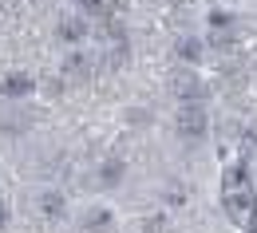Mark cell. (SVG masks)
<instances>
[{
  "instance_id": "obj_1",
  "label": "cell",
  "mask_w": 257,
  "mask_h": 233,
  "mask_svg": "<svg viewBox=\"0 0 257 233\" xmlns=\"http://www.w3.org/2000/svg\"><path fill=\"white\" fill-rule=\"evenodd\" d=\"M79 233H115V209L103 201H87L79 209Z\"/></svg>"
},
{
  "instance_id": "obj_2",
  "label": "cell",
  "mask_w": 257,
  "mask_h": 233,
  "mask_svg": "<svg viewBox=\"0 0 257 233\" xmlns=\"http://www.w3.org/2000/svg\"><path fill=\"white\" fill-rule=\"evenodd\" d=\"M36 213L44 217V221H64L67 217V198H64V190H56V186H44V190H36Z\"/></svg>"
},
{
  "instance_id": "obj_3",
  "label": "cell",
  "mask_w": 257,
  "mask_h": 233,
  "mask_svg": "<svg viewBox=\"0 0 257 233\" xmlns=\"http://www.w3.org/2000/svg\"><path fill=\"white\" fill-rule=\"evenodd\" d=\"M170 91H174L182 103H198L202 95H206V87H202V79H198L194 67H178V71H170Z\"/></svg>"
},
{
  "instance_id": "obj_4",
  "label": "cell",
  "mask_w": 257,
  "mask_h": 233,
  "mask_svg": "<svg viewBox=\"0 0 257 233\" xmlns=\"http://www.w3.org/2000/svg\"><path fill=\"white\" fill-rule=\"evenodd\" d=\"M174 123H178V134H182L186 142H194V138H202V134H206V111H202L198 103H186V107L178 111V119H174Z\"/></svg>"
},
{
  "instance_id": "obj_5",
  "label": "cell",
  "mask_w": 257,
  "mask_h": 233,
  "mask_svg": "<svg viewBox=\"0 0 257 233\" xmlns=\"http://www.w3.org/2000/svg\"><path fill=\"white\" fill-rule=\"evenodd\" d=\"M253 205H257V198L245 190V186H233V190H225V209H229V217L233 221H249L253 217Z\"/></svg>"
},
{
  "instance_id": "obj_6",
  "label": "cell",
  "mask_w": 257,
  "mask_h": 233,
  "mask_svg": "<svg viewBox=\"0 0 257 233\" xmlns=\"http://www.w3.org/2000/svg\"><path fill=\"white\" fill-rule=\"evenodd\" d=\"M123 178H127V162H123V158H103L95 166V182L103 190H119Z\"/></svg>"
},
{
  "instance_id": "obj_7",
  "label": "cell",
  "mask_w": 257,
  "mask_h": 233,
  "mask_svg": "<svg viewBox=\"0 0 257 233\" xmlns=\"http://www.w3.org/2000/svg\"><path fill=\"white\" fill-rule=\"evenodd\" d=\"M32 91H36V79L24 75V71H12V75L0 79V95H4V99H28Z\"/></svg>"
},
{
  "instance_id": "obj_8",
  "label": "cell",
  "mask_w": 257,
  "mask_h": 233,
  "mask_svg": "<svg viewBox=\"0 0 257 233\" xmlns=\"http://www.w3.org/2000/svg\"><path fill=\"white\" fill-rule=\"evenodd\" d=\"M91 60L83 56V52H75V56H67L64 60V79H71V83H83V79H91Z\"/></svg>"
},
{
  "instance_id": "obj_9",
  "label": "cell",
  "mask_w": 257,
  "mask_h": 233,
  "mask_svg": "<svg viewBox=\"0 0 257 233\" xmlns=\"http://www.w3.org/2000/svg\"><path fill=\"white\" fill-rule=\"evenodd\" d=\"M83 36H87V20L83 16H64L60 20V40L64 44H83Z\"/></svg>"
},
{
  "instance_id": "obj_10",
  "label": "cell",
  "mask_w": 257,
  "mask_h": 233,
  "mask_svg": "<svg viewBox=\"0 0 257 233\" xmlns=\"http://www.w3.org/2000/svg\"><path fill=\"white\" fill-rule=\"evenodd\" d=\"M178 56H182V64H198V60H202V44H198L194 36L178 40Z\"/></svg>"
},
{
  "instance_id": "obj_11",
  "label": "cell",
  "mask_w": 257,
  "mask_h": 233,
  "mask_svg": "<svg viewBox=\"0 0 257 233\" xmlns=\"http://www.w3.org/2000/svg\"><path fill=\"white\" fill-rule=\"evenodd\" d=\"M79 12L95 16V12H103V0H79Z\"/></svg>"
},
{
  "instance_id": "obj_12",
  "label": "cell",
  "mask_w": 257,
  "mask_h": 233,
  "mask_svg": "<svg viewBox=\"0 0 257 233\" xmlns=\"http://www.w3.org/2000/svg\"><path fill=\"white\" fill-rule=\"evenodd\" d=\"M8 217H12V209H8V201H0V229L8 225Z\"/></svg>"
}]
</instances>
